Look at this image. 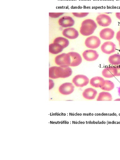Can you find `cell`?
<instances>
[{"instance_id":"2","label":"cell","mask_w":120,"mask_h":160,"mask_svg":"<svg viewBox=\"0 0 120 160\" xmlns=\"http://www.w3.org/2000/svg\"><path fill=\"white\" fill-rule=\"evenodd\" d=\"M97 27V24L93 19L87 18L82 21L80 28V32L84 36L92 34Z\"/></svg>"},{"instance_id":"15","label":"cell","mask_w":120,"mask_h":160,"mask_svg":"<svg viewBox=\"0 0 120 160\" xmlns=\"http://www.w3.org/2000/svg\"><path fill=\"white\" fill-rule=\"evenodd\" d=\"M116 71L114 66L106 67L102 71V76L106 78L113 77L116 76Z\"/></svg>"},{"instance_id":"12","label":"cell","mask_w":120,"mask_h":160,"mask_svg":"<svg viewBox=\"0 0 120 160\" xmlns=\"http://www.w3.org/2000/svg\"><path fill=\"white\" fill-rule=\"evenodd\" d=\"M62 34L64 37L70 39H75L79 36L78 31L73 27L67 28L64 29Z\"/></svg>"},{"instance_id":"19","label":"cell","mask_w":120,"mask_h":160,"mask_svg":"<svg viewBox=\"0 0 120 160\" xmlns=\"http://www.w3.org/2000/svg\"><path fill=\"white\" fill-rule=\"evenodd\" d=\"M104 79L102 77L96 76L92 78L90 80V84L92 87L98 88H100Z\"/></svg>"},{"instance_id":"20","label":"cell","mask_w":120,"mask_h":160,"mask_svg":"<svg viewBox=\"0 0 120 160\" xmlns=\"http://www.w3.org/2000/svg\"><path fill=\"white\" fill-rule=\"evenodd\" d=\"M108 62L112 65H120V54H115L110 56L108 58Z\"/></svg>"},{"instance_id":"13","label":"cell","mask_w":120,"mask_h":160,"mask_svg":"<svg viewBox=\"0 0 120 160\" xmlns=\"http://www.w3.org/2000/svg\"><path fill=\"white\" fill-rule=\"evenodd\" d=\"M115 34L114 30L109 28H106L102 29L99 32V36L102 39L110 40L112 39Z\"/></svg>"},{"instance_id":"30","label":"cell","mask_w":120,"mask_h":160,"mask_svg":"<svg viewBox=\"0 0 120 160\" xmlns=\"http://www.w3.org/2000/svg\"></svg>"},{"instance_id":"18","label":"cell","mask_w":120,"mask_h":160,"mask_svg":"<svg viewBox=\"0 0 120 160\" xmlns=\"http://www.w3.org/2000/svg\"><path fill=\"white\" fill-rule=\"evenodd\" d=\"M114 87V83L109 80H104L101 85L100 88L105 91H110L112 90Z\"/></svg>"},{"instance_id":"24","label":"cell","mask_w":120,"mask_h":160,"mask_svg":"<svg viewBox=\"0 0 120 160\" xmlns=\"http://www.w3.org/2000/svg\"><path fill=\"white\" fill-rule=\"evenodd\" d=\"M116 71V76H120V65H117L114 66Z\"/></svg>"},{"instance_id":"3","label":"cell","mask_w":120,"mask_h":160,"mask_svg":"<svg viewBox=\"0 0 120 160\" xmlns=\"http://www.w3.org/2000/svg\"><path fill=\"white\" fill-rule=\"evenodd\" d=\"M96 21L99 26L106 27L110 25L112 19L109 15L105 13H102L98 15L96 18Z\"/></svg>"},{"instance_id":"7","label":"cell","mask_w":120,"mask_h":160,"mask_svg":"<svg viewBox=\"0 0 120 160\" xmlns=\"http://www.w3.org/2000/svg\"><path fill=\"white\" fill-rule=\"evenodd\" d=\"M58 24L62 27L65 28L71 27L75 24L74 19L69 16H63L59 18L58 20Z\"/></svg>"},{"instance_id":"17","label":"cell","mask_w":120,"mask_h":160,"mask_svg":"<svg viewBox=\"0 0 120 160\" xmlns=\"http://www.w3.org/2000/svg\"><path fill=\"white\" fill-rule=\"evenodd\" d=\"M63 48L61 45L54 42L49 45V52L53 54H57L61 52Z\"/></svg>"},{"instance_id":"4","label":"cell","mask_w":120,"mask_h":160,"mask_svg":"<svg viewBox=\"0 0 120 160\" xmlns=\"http://www.w3.org/2000/svg\"><path fill=\"white\" fill-rule=\"evenodd\" d=\"M56 63L61 67L69 66L70 65V58L68 53H63L57 56L55 58Z\"/></svg>"},{"instance_id":"1","label":"cell","mask_w":120,"mask_h":160,"mask_svg":"<svg viewBox=\"0 0 120 160\" xmlns=\"http://www.w3.org/2000/svg\"><path fill=\"white\" fill-rule=\"evenodd\" d=\"M72 73V70L69 66H53L49 68V77L53 79L66 78L70 76Z\"/></svg>"},{"instance_id":"22","label":"cell","mask_w":120,"mask_h":160,"mask_svg":"<svg viewBox=\"0 0 120 160\" xmlns=\"http://www.w3.org/2000/svg\"><path fill=\"white\" fill-rule=\"evenodd\" d=\"M73 15L77 18H82L87 16L89 14V12H72Z\"/></svg>"},{"instance_id":"6","label":"cell","mask_w":120,"mask_h":160,"mask_svg":"<svg viewBox=\"0 0 120 160\" xmlns=\"http://www.w3.org/2000/svg\"><path fill=\"white\" fill-rule=\"evenodd\" d=\"M101 43L99 38L95 36H91L88 37L85 41V44L86 47L92 49L98 48Z\"/></svg>"},{"instance_id":"9","label":"cell","mask_w":120,"mask_h":160,"mask_svg":"<svg viewBox=\"0 0 120 160\" xmlns=\"http://www.w3.org/2000/svg\"><path fill=\"white\" fill-rule=\"evenodd\" d=\"M101 49L104 53L110 54L115 52L116 47V45L112 42L107 41L102 44Z\"/></svg>"},{"instance_id":"26","label":"cell","mask_w":120,"mask_h":160,"mask_svg":"<svg viewBox=\"0 0 120 160\" xmlns=\"http://www.w3.org/2000/svg\"><path fill=\"white\" fill-rule=\"evenodd\" d=\"M115 15L116 18L119 20H120V12H116L115 14Z\"/></svg>"},{"instance_id":"10","label":"cell","mask_w":120,"mask_h":160,"mask_svg":"<svg viewBox=\"0 0 120 160\" xmlns=\"http://www.w3.org/2000/svg\"><path fill=\"white\" fill-rule=\"evenodd\" d=\"M82 55L84 59L88 61H95L98 59L99 56L96 51L92 49L84 51Z\"/></svg>"},{"instance_id":"27","label":"cell","mask_w":120,"mask_h":160,"mask_svg":"<svg viewBox=\"0 0 120 160\" xmlns=\"http://www.w3.org/2000/svg\"><path fill=\"white\" fill-rule=\"evenodd\" d=\"M118 93L119 96L120 97V86L118 88Z\"/></svg>"},{"instance_id":"28","label":"cell","mask_w":120,"mask_h":160,"mask_svg":"<svg viewBox=\"0 0 120 160\" xmlns=\"http://www.w3.org/2000/svg\"><path fill=\"white\" fill-rule=\"evenodd\" d=\"M114 101H120V98H117L114 100Z\"/></svg>"},{"instance_id":"23","label":"cell","mask_w":120,"mask_h":160,"mask_svg":"<svg viewBox=\"0 0 120 160\" xmlns=\"http://www.w3.org/2000/svg\"><path fill=\"white\" fill-rule=\"evenodd\" d=\"M63 12H50L49 13V16L52 18H58L63 15Z\"/></svg>"},{"instance_id":"25","label":"cell","mask_w":120,"mask_h":160,"mask_svg":"<svg viewBox=\"0 0 120 160\" xmlns=\"http://www.w3.org/2000/svg\"><path fill=\"white\" fill-rule=\"evenodd\" d=\"M116 38L118 41L120 40V29L117 33Z\"/></svg>"},{"instance_id":"16","label":"cell","mask_w":120,"mask_h":160,"mask_svg":"<svg viewBox=\"0 0 120 160\" xmlns=\"http://www.w3.org/2000/svg\"><path fill=\"white\" fill-rule=\"evenodd\" d=\"M112 97L109 92L107 91H102L100 92L96 99L97 101H111Z\"/></svg>"},{"instance_id":"11","label":"cell","mask_w":120,"mask_h":160,"mask_svg":"<svg viewBox=\"0 0 120 160\" xmlns=\"http://www.w3.org/2000/svg\"><path fill=\"white\" fill-rule=\"evenodd\" d=\"M68 53L70 58V66H77L81 63L82 61V58L79 53L73 52Z\"/></svg>"},{"instance_id":"8","label":"cell","mask_w":120,"mask_h":160,"mask_svg":"<svg viewBox=\"0 0 120 160\" xmlns=\"http://www.w3.org/2000/svg\"><path fill=\"white\" fill-rule=\"evenodd\" d=\"M74 90V86L70 82H65L61 84L59 88L58 91L61 94L67 95L71 94Z\"/></svg>"},{"instance_id":"29","label":"cell","mask_w":120,"mask_h":160,"mask_svg":"<svg viewBox=\"0 0 120 160\" xmlns=\"http://www.w3.org/2000/svg\"><path fill=\"white\" fill-rule=\"evenodd\" d=\"M119 41V47H120V40H119L118 41Z\"/></svg>"},{"instance_id":"5","label":"cell","mask_w":120,"mask_h":160,"mask_svg":"<svg viewBox=\"0 0 120 160\" xmlns=\"http://www.w3.org/2000/svg\"><path fill=\"white\" fill-rule=\"evenodd\" d=\"M72 82L76 87L82 88L88 84L89 79L85 75L78 74L74 77L72 79Z\"/></svg>"},{"instance_id":"14","label":"cell","mask_w":120,"mask_h":160,"mask_svg":"<svg viewBox=\"0 0 120 160\" xmlns=\"http://www.w3.org/2000/svg\"><path fill=\"white\" fill-rule=\"evenodd\" d=\"M98 94L97 91L95 89L88 88L85 89L82 93L83 97L88 100L94 99Z\"/></svg>"},{"instance_id":"21","label":"cell","mask_w":120,"mask_h":160,"mask_svg":"<svg viewBox=\"0 0 120 160\" xmlns=\"http://www.w3.org/2000/svg\"><path fill=\"white\" fill-rule=\"evenodd\" d=\"M53 42L61 45L64 48L67 47L69 44V41L67 39L62 37H58L55 38Z\"/></svg>"}]
</instances>
